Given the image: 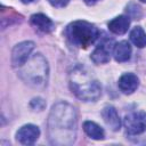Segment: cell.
Instances as JSON below:
<instances>
[{"mask_svg":"<svg viewBox=\"0 0 146 146\" xmlns=\"http://www.w3.org/2000/svg\"><path fill=\"white\" fill-rule=\"evenodd\" d=\"M30 105H31L32 108H34L36 111H42L44 108V106H46V103H44V100L42 98H33Z\"/></svg>","mask_w":146,"mask_h":146,"instance_id":"2e32d148","label":"cell"},{"mask_svg":"<svg viewBox=\"0 0 146 146\" xmlns=\"http://www.w3.org/2000/svg\"><path fill=\"white\" fill-rule=\"evenodd\" d=\"M76 133V112L75 108L59 102L52 106L48 119V135L54 145H71Z\"/></svg>","mask_w":146,"mask_h":146,"instance_id":"6da1fadb","label":"cell"},{"mask_svg":"<svg viewBox=\"0 0 146 146\" xmlns=\"http://www.w3.org/2000/svg\"><path fill=\"white\" fill-rule=\"evenodd\" d=\"M139 86V79L133 73H124L119 79V88L124 94H132Z\"/></svg>","mask_w":146,"mask_h":146,"instance_id":"30bf717a","label":"cell"},{"mask_svg":"<svg viewBox=\"0 0 146 146\" xmlns=\"http://www.w3.org/2000/svg\"><path fill=\"white\" fill-rule=\"evenodd\" d=\"M83 130L92 139L102 140L105 138V132H104L103 128H100L97 123H95L92 121H86L83 123Z\"/></svg>","mask_w":146,"mask_h":146,"instance_id":"5bb4252c","label":"cell"},{"mask_svg":"<svg viewBox=\"0 0 146 146\" xmlns=\"http://www.w3.org/2000/svg\"><path fill=\"white\" fill-rule=\"evenodd\" d=\"M48 2L52 6V7H56V8H63L65 7L70 0H48Z\"/></svg>","mask_w":146,"mask_h":146,"instance_id":"e0dca14e","label":"cell"},{"mask_svg":"<svg viewBox=\"0 0 146 146\" xmlns=\"http://www.w3.org/2000/svg\"><path fill=\"white\" fill-rule=\"evenodd\" d=\"M64 34L68 42L73 46L87 48L98 39L99 30L89 22L74 21L66 26Z\"/></svg>","mask_w":146,"mask_h":146,"instance_id":"3957f363","label":"cell"},{"mask_svg":"<svg viewBox=\"0 0 146 146\" xmlns=\"http://www.w3.org/2000/svg\"><path fill=\"white\" fill-rule=\"evenodd\" d=\"M102 116L105 121V123L113 130V131H117L121 128V121H120V116L115 110V107H113L112 105H107L103 108L102 111Z\"/></svg>","mask_w":146,"mask_h":146,"instance_id":"9c48e42d","label":"cell"},{"mask_svg":"<svg viewBox=\"0 0 146 146\" xmlns=\"http://www.w3.org/2000/svg\"><path fill=\"white\" fill-rule=\"evenodd\" d=\"M23 3H31V2H33V1H35V0H21Z\"/></svg>","mask_w":146,"mask_h":146,"instance_id":"d6986e66","label":"cell"},{"mask_svg":"<svg viewBox=\"0 0 146 146\" xmlns=\"http://www.w3.org/2000/svg\"><path fill=\"white\" fill-rule=\"evenodd\" d=\"M70 87L74 95L84 102H95L102 95V86L83 66H75L70 73Z\"/></svg>","mask_w":146,"mask_h":146,"instance_id":"7a4b0ae2","label":"cell"},{"mask_svg":"<svg viewBox=\"0 0 146 146\" xmlns=\"http://www.w3.org/2000/svg\"><path fill=\"white\" fill-rule=\"evenodd\" d=\"M87 5H89V6H92V5H95V3H97L98 1H100V0H83Z\"/></svg>","mask_w":146,"mask_h":146,"instance_id":"ac0fdd59","label":"cell"},{"mask_svg":"<svg viewBox=\"0 0 146 146\" xmlns=\"http://www.w3.org/2000/svg\"><path fill=\"white\" fill-rule=\"evenodd\" d=\"M124 128L129 135H140L146 130V112H132L124 117Z\"/></svg>","mask_w":146,"mask_h":146,"instance_id":"5b68a950","label":"cell"},{"mask_svg":"<svg viewBox=\"0 0 146 146\" xmlns=\"http://www.w3.org/2000/svg\"><path fill=\"white\" fill-rule=\"evenodd\" d=\"M30 22L41 32L48 33L54 30V22L44 14H33L30 18Z\"/></svg>","mask_w":146,"mask_h":146,"instance_id":"8fae6325","label":"cell"},{"mask_svg":"<svg viewBox=\"0 0 146 146\" xmlns=\"http://www.w3.org/2000/svg\"><path fill=\"white\" fill-rule=\"evenodd\" d=\"M112 54L116 62H127L131 56V46L128 41H120L114 44Z\"/></svg>","mask_w":146,"mask_h":146,"instance_id":"7c38bea8","label":"cell"},{"mask_svg":"<svg viewBox=\"0 0 146 146\" xmlns=\"http://www.w3.org/2000/svg\"><path fill=\"white\" fill-rule=\"evenodd\" d=\"M113 47L112 46V40H104L102 41L95 50L91 52L90 58L95 64H105L110 62L111 58V52H113Z\"/></svg>","mask_w":146,"mask_h":146,"instance_id":"52a82bcc","label":"cell"},{"mask_svg":"<svg viewBox=\"0 0 146 146\" xmlns=\"http://www.w3.org/2000/svg\"><path fill=\"white\" fill-rule=\"evenodd\" d=\"M40 136V129L34 124H25L16 132V139L23 145L34 144Z\"/></svg>","mask_w":146,"mask_h":146,"instance_id":"ba28073f","label":"cell"},{"mask_svg":"<svg viewBox=\"0 0 146 146\" xmlns=\"http://www.w3.org/2000/svg\"><path fill=\"white\" fill-rule=\"evenodd\" d=\"M130 25L129 17L121 15L108 22V30L114 34H124Z\"/></svg>","mask_w":146,"mask_h":146,"instance_id":"4fadbf2b","label":"cell"},{"mask_svg":"<svg viewBox=\"0 0 146 146\" xmlns=\"http://www.w3.org/2000/svg\"><path fill=\"white\" fill-rule=\"evenodd\" d=\"M130 40L136 47L144 48L146 46V33L143 30V27L140 26L133 27L130 32Z\"/></svg>","mask_w":146,"mask_h":146,"instance_id":"9a60e30c","label":"cell"},{"mask_svg":"<svg viewBox=\"0 0 146 146\" xmlns=\"http://www.w3.org/2000/svg\"><path fill=\"white\" fill-rule=\"evenodd\" d=\"M21 78L31 87L43 88L48 80V64L41 54L34 55L29 59L19 72Z\"/></svg>","mask_w":146,"mask_h":146,"instance_id":"277c9868","label":"cell"},{"mask_svg":"<svg viewBox=\"0 0 146 146\" xmlns=\"http://www.w3.org/2000/svg\"><path fill=\"white\" fill-rule=\"evenodd\" d=\"M34 49V42L23 41L17 43L11 51V64L14 67H22L27 60Z\"/></svg>","mask_w":146,"mask_h":146,"instance_id":"8992f818","label":"cell"},{"mask_svg":"<svg viewBox=\"0 0 146 146\" xmlns=\"http://www.w3.org/2000/svg\"><path fill=\"white\" fill-rule=\"evenodd\" d=\"M140 1H143V2H146V0H140Z\"/></svg>","mask_w":146,"mask_h":146,"instance_id":"ffe728a7","label":"cell"}]
</instances>
